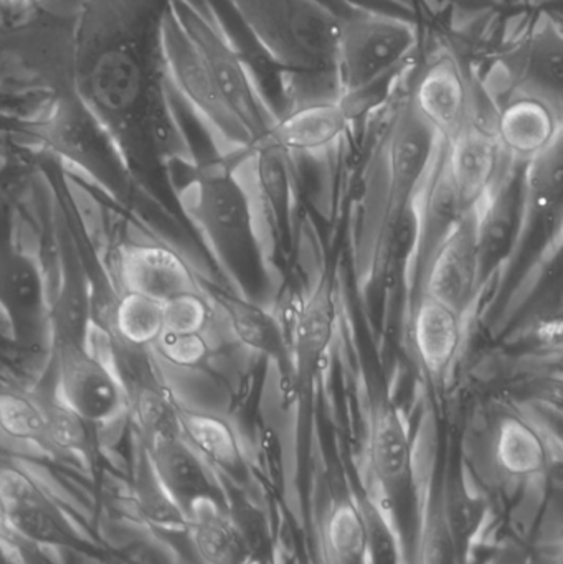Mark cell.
Listing matches in <instances>:
<instances>
[{"label": "cell", "instance_id": "7a4b0ae2", "mask_svg": "<svg viewBox=\"0 0 563 564\" xmlns=\"http://www.w3.org/2000/svg\"><path fill=\"white\" fill-rule=\"evenodd\" d=\"M264 55L286 73L334 72L339 13L323 0H228Z\"/></svg>", "mask_w": 563, "mask_h": 564}, {"label": "cell", "instance_id": "1f68e13d", "mask_svg": "<svg viewBox=\"0 0 563 564\" xmlns=\"http://www.w3.org/2000/svg\"><path fill=\"white\" fill-rule=\"evenodd\" d=\"M138 500L141 512L152 525L171 530V532L187 530V519H185L184 512L175 506L174 500L159 482L158 476L149 463V457L148 469H144L138 480Z\"/></svg>", "mask_w": 563, "mask_h": 564}, {"label": "cell", "instance_id": "5bb4252c", "mask_svg": "<svg viewBox=\"0 0 563 564\" xmlns=\"http://www.w3.org/2000/svg\"><path fill=\"white\" fill-rule=\"evenodd\" d=\"M416 449L402 411L389 397L372 401L367 427V464L373 486L396 500L412 486Z\"/></svg>", "mask_w": 563, "mask_h": 564}, {"label": "cell", "instance_id": "9c48e42d", "mask_svg": "<svg viewBox=\"0 0 563 564\" xmlns=\"http://www.w3.org/2000/svg\"><path fill=\"white\" fill-rule=\"evenodd\" d=\"M55 397L86 423H108L128 406L115 368L86 344L59 341Z\"/></svg>", "mask_w": 563, "mask_h": 564}, {"label": "cell", "instance_id": "484cf974", "mask_svg": "<svg viewBox=\"0 0 563 564\" xmlns=\"http://www.w3.org/2000/svg\"><path fill=\"white\" fill-rule=\"evenodd\" d=\"M0 304L23 324L42 317L45 285L32 258L19 251L0 254Z\"/></svg>", "mask_w": 563, "mask_h": 564}, {"label": "cell", "instance_id": "52a82bcc", "mask_svg": "<svg viewBox=\"0 0 563 564\" xmlns=\"http://www.w3.org/2000/svg\"><path fill=\"white\" fill-rule=\"evenodd\" d=\"M164 46L174 85L201 119L217 148L231 159L253 145L250 132L228 108L214 76L175 17L165 23Z\"/></svg>", "mask_w": 563, "mask_h": 564}, {"label": "cell", "instance_id": "4fadbf2b", "mask_svg": "<svg viewBox=\"0 0 563 564\" xmlns=\"http://www.w3.org/2000/svg\"><path fill=\"white\" fill-rule=\"evenodd\" d=\"M354 119V105L343 96L294 102L278 112L267 139L291 158H323L346 139Z\"/></svg>", "mask_w": 563, "mask_h": 564}, {"label": "cell", "instance_id": "9a60e30c", "mask_svg": "<svg viewBox=\"0 0 563 564\" xmlns=\"http://www.w3.org/2000/svg\"><path fill=\"white\" fill-rule=\"evenodd\" d=\"M46 141L63 159L82 169L111 194L128 188V171L109 139L88 119L62 115L50 122Z\"/></svg>", "mask_w": 563, "mask_h": 564}, {"label": "cell", "instance_id": "d6a6232c", "mask_svg": "<svg viewBox=\"0 0 563 564\" xmlns=\"http://www.w3.org/2000/svg\"><path fill=\"white\" fill-rule=\"evenodd\" d=\"M164 330L172 334H208L215 307L202 291L178 295L162 304Z\"/></svg>", "mask_w": 563, "mask_h": 564}, {"label": "cell", "instance_id": "7402d4cb", "mask_svg": "<svg viewBox=\"0 0 563 564\" xmlns=\"http://www.w3.org/2000/svg\"><path fill=\"white\" fill-rule=\"evenodd\" d=\"M336 305H334L333 281L323 274L294 314L290 340L291 367L297 381L310 380L326 354L334 334Z\"/></svg>", "mask_w": 563, "mask_h": 564}, {"label": "cell", "instance_id": "ac0fdd59", "mask_svg": "<svg viewBox=\"0 0 563 564\" xmlns=\"http://www.w3.org/2000/svg\"><path fill=\"white\" fill-rule=\"evenodd\" d=\"M122 288L159 304L201 291L187 261L171 248L155 243L131 245L119 258Z\"/></svg>", "mask_w": 563, "mask_h": 564}, {"label": "cell", "instance_id": "3957f363", "mask_svg": "<svg viewBox=\"0 0 563 564\" xmlns=\"http://www.w3.org/2000/svg\"><path fill=\"white\" fill-rule=\"evenodd\" d=\"M188 207L221 267L237 284V291L250 295L247 280L257 276L258 270L270 273L247 192L230 164L208 165L197 172L188 185Z\"/></svg>", "mask_w": 563, "mask_h": 564}, {"label": "cell", "instance_id": "83f0119b", "mask_svg": "<svg viewBox=\"0 0 563 564\" xmlns=\"http://www.w3.org/2000/svg\"><path fill=\"white\" fill-rule=\"evenodd\" d=\"M118 340L136 347H149L164 332L162 304L144 295L126 292L115 312Z\"/></svg>", "mask_w": 563, "mask_h": 564}, {"label": "cell", "instance_id": "e0dca14e", "mask_svg": "<svg viewBox=\"0 0 563 564\" xmlns=\"http://www.w3.org/2000/svg\"><path fill=\"white\" fill-rule=\"evenodd\" d=\"M214 305L241 348L273 361L281 375H293L286 325L273 308L240 292H220Z\"/></svg>", "mask_w": 563, "mask_h": 564}, {"label": "cell", "instance_id": "5b68a950", "mask_svg": "<svg viewBox=\"0 0 563 564\" xmlns=\"http://www.w3.org/2000/svg\"><path fill=\"white\" fill-rule=\"evenodd\" d=\"M419 46V30L405 17L370 9L339 13L336 73L340 93L356 105L402 68Z\"/></svg>", "mask_w": 563, "mask_h": 564}, {"label": "cell", "instance_id": "44dd1931", "mask_svg": "<svg viewBox=\"0 0 563 564\" xmlns=\"http://www.w3.org/2000/svg\"><path fill=\"white\" fill-rule=\"evenodd\" d=\"M416 512L409 564H462L445 509V482L435 470L415 463Z\"/></svg>", "mask_w": 563, "mask_h": 564}, {"label": "cell", "instance_id": "8992f818", "mask_svg": "<svg viewBox=\"0 0 563 564\" xmlns=\"http://www.w3.org/2000/svg\"><path fill=\"white\" fill-rule=\"evenodd\" d=\"M230 167L247 192L261 253L271 273L278 248L290 240L293 230V158L263 138L231 158Z\"/></svg>", "mask_w": 563, "mask_h": 564}, {"label": "cell", "instance_id": "603a6c76", "mask_svg": "<svg viewBox=\"0 0 563 564\" xmlns=\"http://www.w3.org/2000/svg\"><path fill=\"white\" fill-rule=\"evenodd\" d=\"M178 430L214 473L218 470L237 480L247 476V447L227 416L215 411L178 406Z\"/></svg>", "mask_w": 563, "mask_h": 564}, {"label": "cell", "instance_id": "7c38bea8", "mask_svg": "<svg viewBox=\"0 0 563 564\" xmlns=\"http://www.w3.org/2000/svg\"><path fill=\"white\" fill-rule=\"evenodd\" d=\"M409 96L442 145L455 141L478 109L468 73L459 59L445 50L426 63Z\"/></svg>", "mask_w": 563, "mask_h": 564}, {"label": "cell", "instance_id": "8fae6325", "mask_svg": "<svg viewBox=\"0 0 563 564\" xmlns=\"http://www.w3.org/2000/svg\"><path fill=\"white\" fill-rule=\"evenodd\" d=\"M492 116L476 111L462 134L442 148V165L463 214L478 207L512 164L496 138Z\"/></svg>", "mask_w": 563, "mask_h": 564}, {"label": "cell", "instance_id": "4dcf8cb0", "mask_svg": "<svg viewBox=\"0 0 563 564\" xmlns=\"http://www.w3.org/2000/svg\"><path fill=\"white\" fill-rule=\"evenodd\" d=\"M46 447L65 456H85L89 449L88 423L58 398L43 404Z\"/></svg>", "mask_w": 563, "mask_h": 564}, {"label": "cell", "instance_id": "d4e9b609", "mask_svg": "<svg viewBox=\"0 0 563 564\" xmlns=\"http://www.w3.org/2000/svg\"><path fill=\"white\" fill-rule=\"evenodd\" d=\"M195 552L205 564H247L250 550L240 527L220 500L204 499L187 513V530Z\"/></svg>", "mask_w": 563, "mask_h": 564}, {"label": "cell", "instance_id": "ba28073f", "mask_svg": "<svg viewBox=\"0 0 563 564\" xmlns=\"http://www.w3.org/2000/svg\"><path fill=\"white\" fill-rule=\"evenodd\" d=\"M485 276L478 243L476 208L463 215L439 245L419 280L420 294H429L468 317Z\"/></svg>", "mask_w": 563, "mask_h": 564}, {"label": "cell", "instance_id": "e575fe53", "mask_svg": "<svg viewBox=\"0 0 563 564\" xmlns=\"http://www.w3.org/2000/svg\"><path fill=\"white\" fill-rule=\"evenodd\" d=\"M7 529H9V523H7L6 507L0 499V533L6 532Z\"/></svg>", "mask_w": 563, "mask_h": 564}, {"label": "cell", "instance_id": "2e32d148", "mask_svg": "<svg viewBox=\"0 0 563 564\" xmlns=\"http://www.w3.org/2000/svg\"><path fill=\"white\" fill-rule=\"evenodd\" d=\"M488 441L492 464L509 479H534L551 467V440L531 416L516 408H505L492 416Z\"/></svg>", "mask_w": 563, "mask_h": 564}, {"label": "cell", "instance_id": "f546056e", "mask_svg": "<svg viewBox=\"0 0 563 564\" xmlns=\"http://www.w3.org/2000/svg\"><path fill=\"white\" fill-rule=\"evenodd\" d=\"M149 135L155 154L164 161L194 164L191 144L162 93H154L149 109Z\"/></svg>", "mask_w": 563, "mask_h": 564}, {"label": "cell", "instance_id": "30bf717a", "mask_svg": "<svg viewBox=\"0 0 563 564\" xmlns=\"http://www.w3.org/2000/svg\"><path fill=\"white\" fill-rule=\"evenodd\" d=\"M492 128L506 158L529 164L562 142L561 98L524 83L498 106Z\"/></svg>", "mask_w": 563, "mask_h": 564}, {"label": "cell", "instance_id": "f1b7e54d", "mask_svg": "<svg viewBox=\"0 0 563 564\" xmlns=\"http://www.w3.org/2000/svg\"><path fill=\"white\" fill-rule=\"evenodd\" d=\"M0 433L17 443L46 447L45 414L42 404L19 393H0Z\"/></svg>", "mask_w": 563, "mask_h": 564}, {"label": "cell", "instance_id": "6da1fadb", "mask_svg": "<svg viewBox=\"0 0 563 564\" xmlns=\"http://www.w3.org/2000/svg\"><path fill=\"white\" fill-rule=\"evenodd\" d=\"M440 151L442 142L407 96L393 115L379 149V191L370 188L364 200L362 241L359 243L364 251L359 257L362 261L359 273L366 276L362 281L366 284L386 273L397 238L402 235V225Z\"/></svg>", "mask_w": 563, "mask_h": 564}, {"label": "cell", "instance_id": "4316f807", "mask_svg": "<svg viewBox=\"0 0 563 564\" xmlns=\"http://www.w3.org/2000/svg\"><path fill=\"white\" fill-rule=\"evenodd\" d=\"M331 564H367L370 533L366 513L350 500L334 503L324 529Z\"/></svg>", "mask_w": 563, "mask_h": 564}, {"label": "cell", "instance_id": "ffe728a7", "mask_svg": "<svg viewBox=\"0 0 563 564\" xmlns=\"http://www.w3.org/2000/svg\"><path fill=\"white\" fill-rule=\"evenodd\" d=\"M145 446L149 463L159 482L174 500L175 506L184 512L185 519L188 510L198 500H220L214 470L188 446L181 434L159 437Z\"/></svg>", "mask_w": 563, "mask_h": 564}, {"label": "cell", "instance_id": "d6986e66", "mask_svg": "<svg viewBox=\"0 0 563 564\" xmlns=\"http://www.w3.org/2000/svg\"><path fill=\"white\" fill-rule=\"evenodd\" d=\"M419 295L412 321L413 347L426 375L443 383L458 364L468 317L432 295Z\"/></svg>", "mask_w": 563, "mask_h": 564}, {"label": "cell", "instance_id": "836d02e7", "mask_svg": "<svg viewBox=\"0 0 563 564\" xmlns=\"http://www.w3.org/2000/svg\"><path fill=\"white\" fill-rule=\"evenodd\" d=\"M208 334H172L162 332L154 341L161 358L178 368H197L210 357L212 345Z\"/></svg>", "mask_w": 563, "mask_h": 564}, {"label": "cell", "instance_id": "277c9868", "mask_svg": "<svg viewBox=\"0 0 563 564\" xmlns=\"http://www.w3.org/2000/svg\"><path fill=\"white\" fill-rule=\"evenodd\" d=\"M174 17L194 43L238 121L255 142L267 138L277 121V109L214 6L208 0H177Z\"/></svg>", "mask_w": 563, "mask_h": 564}, {"label": "cell", "instance_id": "cb8c5ba5", "mask_svg": "<svg viewBox=\"0 0 563 564\" xmlns=\"http://www.w3.org/2000/svg\"><path fill=\"white\" fill-rule=\"evenodd\" d=\"M0 499L9 529L39 545L73 546L68 535L35 484L12 467H0Z\"/></svg>", "mask_w": 563, "mask_h": 564}]
</instances>
